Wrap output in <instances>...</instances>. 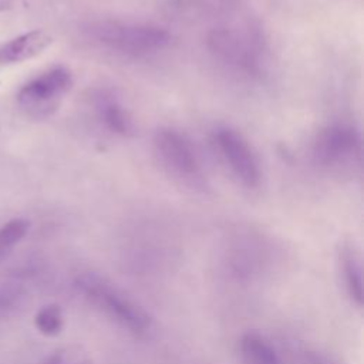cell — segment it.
Listing matches in <instances>:
<instances>
[{
  "instance_id": "1",
  "label": "cell",
  "mask_w": 364,
  "mask_h": 364,
  "mask_svg": "<svg viewBox=\"0 0 364 364\" xmlns=\"http://www.w3.org/2000/svg\"><path fill=\"white\" fill-rule=\"evenodd\" d=\"M88 33L100 47L129 57L155 54L171 41L169 33L162 27L119 20H97Z\"/></svg>"
},
{
  "instance_id": "2",
  "label": "cell",
  "mask_w": 364,
  "mask_h": 364,
  "mask_svg": "<svg viewBox=\"0 0 364 364\" xmlns=\"http://www.w3.org/2000/svg\"><path fill=\"white\" fill-rule=\"evenodd\" d=\"M77 287L111 320L135 336H145L151 331L152 320L149 314L105 279L94 273H85L78 277Z\"/></svg>"
},
{
  "instance_id": "3",
  "label": "cell",
  "mask_w": 364,
  "mask_h": 364,
  "mask_svg": "<svg viewBox=\"0 0 364 364\" xmlns=\"http://www.w3.org/2000/svg\"><path fill=\"white\" fill-rule=\"evenodd\" d=\"M316 165L331 172L350 171L361 162V136L346 122H334L321 128L311 145Z\"/></svg>"
},
{
  "instance_id": "4",
  "label": "cell",
  "mask_w": 364,
  "mask_h": 364,
  "mask_svg": "<svg viewBox=\"0 0 364 364\" xmlns=\"http://www.w3.org/2000/svg\"><path fill=\"white\" fill-rule=\"evenodd\" d=\"M73 85V75L63 65L53 67L30 82L17 94L20 109L33 119L51 117Z\"/></svg>"
},
{
  "instance_id": "5",
  "label": "cell",
  "mask_w": 364,
  "mask_h": 364,
  "mask_svg": "<svg viewBox=\"0 0 364 364\" xmlns=\"http://www.w3.org/2000/svg\"><path fill=\"white\" fill-rule=\"evenodd\" d=\"M154 151L162 168L182 183L202 185L203 175L198 152L188 136L172 128H161L154 135Z\"/></svg>"
},
{
  "instance_id": "6",
  "label": "cell",
  "mask_w": 364,
  "mask_h": 364,
  "mask_svg": "<svg viewBox=\"0 0 364 364\" xmlns=\"http://www.w3.org/2000/svg\"><path fill=\"white\" fill-rule=\"evenodd\" d=\"M208 44L215 57L233 70L253 74L260 67V41L249 31L236 28L213 30Z\"/></svg>"
},
{
  "instance_id": "7",
  "label": "cell",
  "mask_w": 364,
  "mask_h": 364,
  "mask_svg": "<svg viewBox=\"0 0 364 364\" xmlns=\"http://www.w3.org/2000/svg\"><path fill=\"white\" fill-rule=\"evenodd\" d=\"M213 144L223 162L245 188L259 186L262 172L257 156L249 142L232 128H219L213 134Z\"/></svg>"
},
{
  "instance_id": "8",
  "label": "cell",
  "mask_w": 364,
  "mask_h": 364,
  "mask_svg": "<svg viewBox=\"0 0 364 364\" xmlns=\"http://www.w3.org/2000/svg\"><path fill=\"white\" fill-rule=\"evenodd\" d=\"M92 107L100 124L109 132L131 136L135 132L134 121L119 100L107 90H98L92 97Z\"/></svg>"
},
{
  "instance_id": "9",
  "label": "cell",
  "mask_w": 364,
  "mask_h": 364,
  "mask_svg": "<svg viewBox=\"0 0 364 364\" xmlns=\"http://www.w3.org/2000/svg\"><path fill=\"white\" fill-rule=\"evenodd\" d=\"M337 264L347 296L358 307L363 306L364 280L360 250L351 240H343L337 249Z\"/></svg>"
},
{
  "instance_id": "10",
  "label": "cell",
  "mask_w": 364,
  "mask_h": 364,
  "mask_svg": "<svg viewBox=\"0 0 364 364\" xmlns=\"http://www.w3.org/2000/svg\"><path fill=\"white\" fill-rule=\"evenodd\" d=\"M51 43L53 37L44 30H34L21 34L0 46V64L21 63L30 60L41 54Z\"/></svg>"
},
{
  "instance_id": "11",
  "label": "cell",
  "mask_w": 364,
  "mask_h": 364,
  "mask_svg": "<svg viewBox=\"0 0 364 364\" xmlns=\"http://www.w3.org/2000/svg\"><path fill=\"white\" fill-rule=\"evenodd\" d=\"M242 364H282L272 344L257 333H246L240 338Z\"/></svg>"
},
{
  "instance_id": "12",
  "label": "cell",
  "mask_w": 364,
  "mask_h": 364,
  "mask_svg": "<svg viewBox=\"0 0 364 364\" xmlns=\"http://www.w3.org/2000/svg\"><path fill=\"white\" fill-rule=\"evenodd\" d=\"M37 330L48 337L57 336L63 330L64 317L60 306L57 304H47L40 309L34 318Z\"/></svg>"
},
{
  "instance_id": "13",
  "label": "cell",
  "mask_w": 364,
  "mask_h": 364,
  "mask_svg": "<svg viewBox=\"0 0 364 364\" xmlns=\"http://www.w3.org/2000/svg\"><path fill=\"white\" fill-rule=\"evenodd\" d=\"M30 222L27 219H11L0 228V259H3L28 232Z\"/></svg>"
},
{
  "instance_id": "14",
  "label": "cell",
  "mask_w": 364,
  "mask_h": 364,
  "mask_svg": "<svg viewBox=\"0 0 364 364\" xmlns=\"http://www.w3.org/2000/svg\"><path fill=\"white\" fill-rule=\"evenodd\" d=\"M46 364H92V360L87 350L71 344L55 350Z\"/></svg>"
},
{
  "instance_id": "15",
  "label": "cell",
  "mask_w": 364,
  "mask_h": 364,
  "mask_svg": "<svg viewBox=\"0 0 364 364\" xmlns=\"http://www.w3.org/2000/svg\"><path fill=\"white\" fill-rule=\"evenodd\" d=\"M18 4V0H0V11L11 10Z\"/></svg>"
}]
</instances>
